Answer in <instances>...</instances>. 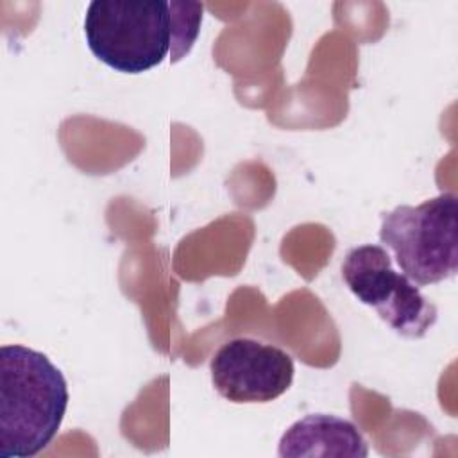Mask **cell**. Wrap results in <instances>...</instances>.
I'll return each mask as SVG.
<instances>
[{
  "label": "cell",
  "mask_w": 458,
  "mask_h": 458,
  "mask_svg": "<svg viewBox=\"0 0 458 458\" xmlns=\"http://www.w3.org/2000/svg\"><path fill=\"white\" fill-rule=\"evenodd\" d=\"M211 383L227 401L270 403L293 381V358L272 344L240 336L225 342L209 361Z\"/></svg>",
  "instance_id": "cell-5"
},
{
  "label": "cell",
  "mask_w": 458,
  "mask_h": 458,
  "mask_svg": "<svg viewBox=\"0 0 458 458\" xmlns=\"http://www.w3.org/2000/svg\"><path fill=\"white\" fill-rule=\"evenodd\" d=\"M342 277L351 293L374 308L401 336L420 338L437 322V306L403 272L394 270L383 245L352 247L342 261Z\"/></svg>",
  "instance_id": "cell-4"
},
{
  "label": "cell",
  "mask_w": 458,
  "mask_h": 458,
  "mask_svg": "<svg viewBox=\"0 0 458 458\" xmlns=\"http://www.w3.org/2000/svg\"><path fill=\"white\" fill-rule=\"evenodd\" d=\"M202 4L168 0H93L84 16L91 54L123 73H141L186 55L200 29Z\"/></svg>",
  "instance_id": "cell-1"
},
{
  "label": "cell",
  "mask_w": 458,
  "mask_h": 458,
  "mask_svg": "<svg viewBox=\"0 0 458 458\" xmlns=\"http://www.w3.org/2000/svg\"><path fill=\"white\" fill-rule=\"evenodd\" d=\"M68 385L47 354L25 345L0 349V458H30L57 435Z\"/></svg>",
  "instance_id": "cell-2"
},
{
  "label": "cell",
  "mask_w": 458,
  "mask_h": 458,
  "mask_svg": "<svg viewBox=\"0 0 458 458\" xmlns=\"http://www.w3.org/2000/svg\"><path fill=\"white\" fill-rule=\"evenodd\" d=\"M277 454L281 458H365L369 447L363 435L351 420L327 413H313L299 419L283 433Z\"/></svg>",
  "instance_id": "cell-6"
},
{
  "label": "cell",
  "mask_w": 458,
  "mask_h": 458,
  "mask_svg": "<svg viewBox=\"0 0 458 458\" xmlns=\"http://www.w3.org/2000/svg\"><path fill=\"white\" fill-rule=\"evenodd\" d=\"M379 240L417 286L449 279L458 270V199L440 193L419 206L381 213Z\"/></svg>",
  "instance_id": "cell-3"
}]
</instances>
